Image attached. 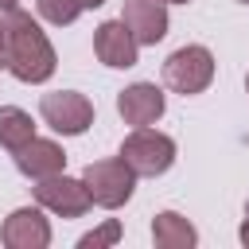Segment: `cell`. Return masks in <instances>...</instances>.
Listing matches in <instances>:
<instances>
[{"mask_svg": "<svg viewBox=\"0 0 249 249\" xmlns=\"http://www.w3.org/2000/svg\"><path fill=\"white\" fill-rule=\"evenodd\" d=\"M0 51H4L8 70L19 82H47L58 66L51 39L19 8H0Z\"/></svg>", "mask_w": 249, "mask_h": 249, "instance_id": "cell-1", "label": "cell"}, {"mask_svg": "<svg viewBox=\"0 0 249 249\" xmlns=\"http://www.w3.org/2000/svg\"><path fill=\"white\" fill-rule=\"evenodd\" d=\"M82 183L89 191V198L105 210H117L132 198V187H136V171L117 156V160H97L82 171Z\"/></svg>", "mask_w": 249, "mask_h": 249, "instance_id": "cell-2", "label": "cell"}, {"mask_svg": "<svg viewBox=\"0 0 249 249\" xmlns=\"http://www.w3.org/2000/svg\"><path fill=\"white\" fill-rule=\"evenodd\" d=\"M163 82H167V89H175V93H183V97L202 93V89L214 82V54H210L206 47H198V43L179 47V51L167 54V62H163Z\"/></svg>", "mask_w": 249, "mask_h": 249, "instance_id": "cell-3", "label": "cell"}, {"mask_svg": "<svg viewBox=\"0 0 249 249\" xmlns=\"http://www.w3.org/2000/svg\"><path fill=\"white\" fill-rule=\"evenodd\" d=\"M121 160H124L136 175H163V171L175 163V140L144 124V128H136V132L124 136Z\"/></svg>", "mask_w": 249, "mask_h": 249, "instance_id": "cell-4", "label": "cell"}, {"mask_svg": "<svg viewBox=\"0 0 249 249\" xmlns=\"http://www.w3.org/2000/svg\"><path fill=\"white\" fill-rule=\"evenodd\" d=\"M39 117L62 132V136H82L89 124H93V105L86 93L78 89H54V93H43L39 101Z\"/></svg>", "mask_w": 249, "mask_h": 249, "instance_id": "cell-5", "label": "cell"}, {"mask_svg": "<svg viewBox=\"0 0 249 249\" xmlns=\"http://www.w3.org/2000/svg\"><path fill=\"white\" fill-rule=\"evenodd\" d=\"M35 202L47 206L51 214H62V218H82V214L93 206L86 183H82V179H70V175H62V171L39 179V187H35Z\"/></svg>", "mask_w": 249, "mask_h": 249, "instance_id": "cell-6", "label": "cell"}, {"mask_svg": "<svg viewBox=\"0 0 249 249\" xmlns=\"http://www.w3.org/2000/svg\"><path fill=\"white\" fill-rule=\"evenodd\" d=\"M167 109V97L156 82H132L117 93V113L124 117V124L132 128H144V124H156Z\"/></svg>", "mask_w": 249, "mask_h": 249, "instance_id": "cell-7", "label": "cell"}, {"mask_svg": "<svg viewBox=\"0 0 249 249\" xmlns=\"http://www.w3.org/2000/svg\"><path fill=\"white\" fill-rule=\"evenodd\" d=\"M0 241L8 249H47L51 245V222L43 218V210L35 206H19L4 218Z\"/></svg>", "mask_w": 249, "mask_h": 249, "instance_id": "cell-8", "label": "cell"}, {"mask_svg": "<svg viewBox=\"0 0 249 249\" xmlns=\"http://www.w3.org/2000/svg\"><path fill=\"white\" fill-rule=\"evenodd\" d=\"M121 23L132 31V39L140 47H156L167 35V8H163V0H124Z\"/></svg>", "mask_w": 249, "mask_h": 249, "instance_id": "cell-9", "label": "cell"}, {"mask_svg": "<svg viewBox=\"0 0 249 249\" xmlns=\"http://www.w3.org/2000/svg\"><path fill=\"white\" fill-rule=\"evenodd\" d=\"M136 51H140V43L132 39V31H128L121 19H109V23H101V27L93 31V54H97L105 66H113V70L136 66Z\"/></svg>", "mask_w": 249, "mask_h": 249, "instance_id": "cell-10", "label": "cell"}, {"mask_svg": "<svg viewBox=\"0 0 249 249\" xmlns=\"http://www.w3.org/2000/svg\"><path fill=\"white\" fill-rule=\"evenodd\" d=\"M16 167L27 175V179H47V175H58L66 167V152L54 144V140H39L31 136L23 148H16Z\"/></svg>", "mask_w": 249, "mask_h": 249, "instance_id": "cell-11", "label": "cell"}, {"mask_svg": "<svg viewBox=\"0 0 249 249\" xmlns=\"http://www.w3.org/2000/svg\"><path fill=\"white\" fill-rule=\"evenodd\" d=\"M152 241H156L160 249H191V245L198 241V230H195L183 214L160 210L156 222H152Z\"/></svg>", "mask_w": 249, "mask_h": 249, "instance_id": "cell-12", "label": "cell"}, {"mask_svg": "<svg viewBox=\"0 0 249 249\" xmlns=\"http://www.w3.org/2000/svg\"><path fill=\"white\" fill-rule=\"evenodd\" d=\"M31 136H35L31 113H23V109H16V105H0V144H4L8 152H16V148H23Z\"/></svg>", "mask_w": 249, "mask_h": 249, "instance_id": "cell-13", "label": "cell"}, {"mask_svg": "<svg viewBox=\"0 0 249 249\" xmlns=\"http://www.w3.org/2000/svg\"><path fill=\"white\" fill-rule=\"evenodd\" d=\"M39 4V16L43 19H51V23H74L86 8H101L105 0H35Z\"/></svg>", "mask_w": 249, "mask_h": 249, "instance_id": "cell-14", "label": "cell"}, {"mask_svg": "<svg viewBox=\"0 0 249 249\" xmlns=\"http://www.w3.org/2000/svg\"><path fill=\"white\" fill-rule=\"evenodd\" d=\"M117 241H121V222L109 218L105 226H97L93 233H86V237L78 241V249H105V245H117Z\"/></svg>", "mask_w": 249, "mask_h": 249, "instance_id": "cell-15", "label": "cell"}, {"mask_svg": "<svg viewBox=\"0 0 249 249\" xmlns=\"http://www.w3.org/2000/svg\"><path fill=\"white\" fill-rule=\"evenodd\" d=\"M237 237H241V245H249V218L241 222V230H237Z\"/></svg>", "mask_w": 249, "mask_h": 249, "instance_id": "cell-16", "label": "cell"}, {"mask_svg": "<svg viewBox=\"0 0 249 249\" xmlns=\"http://www.w3.org/2000/svg\"><path fill=\"white\" fill-rule=\"evenodd\" d=\"M16 4H19V0H0V8H16Z\"/></svg>", "mask_w": 249, "mask_h": 249, "instance_id": "cell-17", "label": "cell"}, {"mask_svg": "<svg viewBox=\"0 0 249 249\" xmlns=\"http://www.w3.org/2000/svg\"><path fill=\"white\" fill-rule=\"evenodd\" d=\"M163 4H187V0H163Z\"/></svg>", "mask_w": 249, "mask_h": 249, "instance_id": "cell-18", "label": "cell"}, {"mask_svg": "<svg viewBox=\"0 0 249 249\" xmlns=\"http://www.w3.org/2000/svg\"><path fill=\"white\" fill-rule=\"evenodd\" d=\"M245 89H249V74H245Z\"/></svg>", "mask_w": 249, "mask_h": 249, "instance_id": "cell-19", "label": "cell"}, {"mask_svg": "<svg viewBox=\"0 0 249 249\" xmlns=\"http://www.w3.org/2000/svg\"><path fill=\"white\" fill-rule=\"evenodd\" d=\"M241 4H249V0H241Z\"/></svg>", "mask_w": 249, "mask_h": 249, "instance_id": "cell-20", "label": "cell"}]
</instances>
